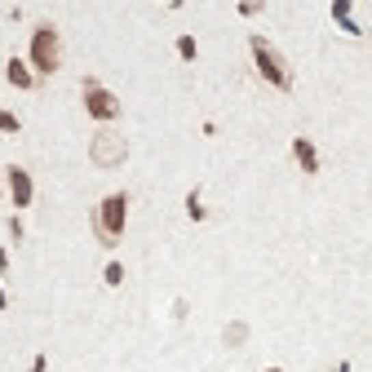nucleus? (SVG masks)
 <instances>
[{
    "instance_id": "11",
    "label": "nucleus",
    "mask_w": 372,
    "mask_h": 372,
    "mask_svg": "<svg viewBox=\"0 0 372 372\" xmlns=\"http://www.w3.org/2000/svg\"><path fill=\"white\" fill-rule=\"evenodd\" d=\"M271 372H279V368H271Z\"/></svg>"
},
{
    "instance_id": "3",
    "label": "nucleus",
    "mask_w": 372,
    "mask_h": 372,
    "mask_svg": "<svg viewBox=\"0 0 372 372\" xmlns=\"http://www.w3.org/2000/svg\"><path fill=\"white\" fill-rule=\"evenodd\" d=\"M253 62H257V71H262V76L271 80L279 93L293 89V67L284 62V53H279L275 44L266 40V36H253Z\"/></svg>"
},
{
    "instance_id": "7",
    "label": "nucleus",
    "mask_w": 372,
    "mask_h": 372,
    "mask_svg": "<svg viewBox=\"0 0 372 372\" xmlns=\"http://www.w3.org/2000/svg\"><path fill=\"white\" fill-rule=\"evenodd\" d=\"M293 151H297V164H302L306 173H315V169H319V155H315V146L306 142V137H297V142H293Z\"/></svg>"
},
{
    "instance_id": "6",
    "label": "nucleus",
    "mask_w": 372,
    "mask_h": 372,
    "mask_svg": "<svg viewBox=\"0 0 372 372\" xmlns=\"http://www.w3.org/2000/svg\"><path fill=\"white\" fill-rule=\"evenodd\" d=\"M9 182H14V204L27 209V204H31V178H27L23 169H9Z\"/></svg>"
},
{
    "instance_id": "8",
    "label": "nucleus",
    "mask_w": 372,
    "mask_h": 372,
    "mask_svg": "<svg viewBox=\"0 0 372 372\" xmlns=\"http://www.w3.org/2000/svg\"><path fill=\"white\" fill-rule=\"evenodd\" d=\"M9 80H14L18 89H31V71H27V67H23V62H18V58L9 62Z\"/></svg>"
},
{
    "instance_id": "10",
    "label": "nucleus",
    "mask_w": 372,
    "mask_h": 372,
    "mask_svg": "<svg viewBox=\"0 0 372 372\" xmlns=\"http://www.w3.org/2000/svg\"><path fill=\"white\" fill-rule=\"evenodd\" d=\"M0 306H5V293H0Z\"/></svg>"
},
{
    "instance_id": "4",
    "label": "nucleus",
    "mask_w": 372,
    "mask_h": 372,
    "mask_svg": "<svg viewBox=\"0 0 372 372\" xmlns=\"http://www.w3.org/2000/svg\"><path fill=\"white\" fill-rule=\"evenodd\" d=\"M89 155H93V164H102V169H116L120 160H129L124 133H120L116 124H102L98 133H93V142H89Z\"/></svg>"
},
{
    "instance_id": "2",
    "label": "nucleus",
    "mask_w": 372,
    "mask_h": 372,
    "mask_svg": "<svg viewBox=\"0 0 372 372\" xmlns=\"http://www.w3.org/2000/svg\"><path fill=\"white\" fill-rule=\"evenodd\" d=\"M31 62L40 76H53V71L62 67V36L53 23H36L31 31Z\"/></svg>"
},
{
    "instance_id": "1",
    "label": "nucleus",
    "mask_w": 372,
    "mask_h": 372,
    "mask_svg": "<svg viewBox=\"0 0 372 372\" xmlns=\"http://www.w3.org/2000/svg\"><path fill=\"white\" fill-rule=\"evenodd\" d=\"M124 217H129V191H111L107 200L93 209V230L102 244H116L124 235Z\"/></svg>"
},
{
    "instance_id": "5",
    "label": "nucleus",
    "mask_w": 372,
    "mask_h": 372,
    "mask_svg": "<svg viewBox=\"0 0 372 372\" xmlns=\"http://www.w3.org/2000/svg\"><path fill=\"white\" fill-rule=\"evenodd\" d=\"M85 107H89V116L98 120V124H111V120H120V102H116V93H107L98 85V80H85Z\"/></svg>"
},
{
    "instance_id": "9",
    "label": "nucleus",
    "mask_w": 372,
    "mask_h": 372,
    "mask_svg": "<svg viewBox=\"0 0 372 372\" xmlns=\"http://www.w3.org/2000/svg\"><path fill=\"white\" fill-rule=\"evenodd\" d=\"M0 129H5V133H14V129H18V120L9 116V111H0Z\"/></svg>"
}]
</instances>
